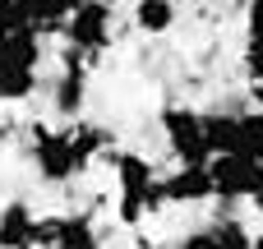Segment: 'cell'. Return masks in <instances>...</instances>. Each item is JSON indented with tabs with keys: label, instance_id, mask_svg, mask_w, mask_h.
Listing matches in <instances>:
<instances>
[{
	"label": "cell",
	"instance_id": "obj_1",
	"mask_svg": "<svg viewBox=\"0 0 263 249\" xmlns=\"http://www.w3.org/2000/svg\"><path fill=\"white\" fill-rule=\"evenodd\" d=\"M111 166H116V213L125 226H143L162 203V176L153 171V162L143 152H111Z\"/></svg>",
	"mask_w": 263,
	"mask_h": 249
},
{
	"label": "cell",
	"instance_id": "obj_2",
	"mask_svg": "<svg viewBox=\"0 0 263 249\" xmlns=\"http://www.w3.org/2000/svg\"><path fill=\"white\" fill-rule=\"evenodd\" d=\"M32 166L46 185H69L74 176L88 171V162L74 143V129H46V125L32 129Z\"/></svg>",
	"mask_w": 263,
	"mask_h": 249
},
{
	"label": "cell",
	"instance_id": "obj_3",
	"mask_svg": "<svg viewBox=\"0 0 263 249\" xmlns=\"http://www.w3.org/2000/svg\"><path fill=\"white\" fill-rule=\"evenodd\" d=\"M162 134H166V148L180 166H208L213 152H208V139H203V111L194 106H166L162 111Z\"/></svg>",
	"mask_w": 263,
	"mask_h": 249
},
{
	"label": "cell",
	"instance_id": "obj_4",
	"mask_svg": "<svg viewBox=\"0 0 263 249\" xmlns=\"http://www.w3.org/2000/svg\"><path fill=\"white\" fill-rule=\"evenodd\" d=\"M111 32H116V5H111V0H79L60 37H65L69 46L97 55V51L111 46Z\"/></svg>",
	"mask_w": 263,
	"mask_h": 249
},
{
	"label": "cell",
	"instance_id": "obj_5",
	"mask_svg": "<svg viewBox=\"0 0 263 249\" xmlns=\"http://www.w3.org/2000/svg\"><path fill=\"white\" fill-rule=\"evenodd\" d=\"M208 171H213V189H217L222 203H231V199H254L263 189V162H254V157L227 152V157H213Z\"/></svg>",
	"mask_w": 263,
	"mask_h": 249
},
{
	"label": "cell",
	"instance_id": "obj_6",
	"mask_svg": "<svg viewBox=\"0 0 263 249\" xmlns=\"http://www.w3.org/2000/svg\"><path fill=\"white\" fill-rule=\"evenodd\" d=\"M37 249H102V236L88 213L37 217Z\"/></svg>",
	"mask_w": 263,
	"mask_h": 249
},
{
	"label": "cell",
	"instance_id": "obj_7",
	"mask_svg": "<svg viewBox=\"0 0 263 249\" xmlns=\"http://www.w3.org/2000/svg\"><path fill=\"white\" fill-rule=\"evenodd\" d=\"M162 194H166V203H203V199H217L213 171L208 166H176L171 176H162Z\"/></svg>",
	"mask_w": 263,
	"mask_h": 249
},
{
	"label": "cell",
	"instance_id": "obj_8",
	"mask_svg": "<svg viewBox=\"0 0 263 249\" xmlns=\"http://www.w3.org/2000/svg\"><path fill=\"white\" fill-rule=\"evenodd\" d=\"M0 249H37V213L28 203L0 208Z\"/></svg>",
	"mask_w": 263,
	"mask_h": 249
},
{
	"label": "cell",
	"instance_id": "obj_9",
	"mask_svg": "<svg viewBox=\"0 0 263 249\" xmlns=\"http://www.w3.org/2000/svg\"><path fill=\"white\" fill-rule=\"evenodd\" d=\"M83 102H88V74L60 69V74L51 79V111L65 116V120H74V116L83 111Z\"/></svg>",
	"mask_w": 263,
	"mask_h": 249
},
{
	"label": "cell",
	"instance_id": "obj_10",
	"mask_svg": "<svg viewBox=\"0 0 263 249\" xmlns=\"http://www.w3.org/2000/svg\"><path fill=\"white\" fill-rule=\"evenodd\" d=\"M176 18H180L176 0H134V28L143 37H166L176 28Z\"/></svg>",
	"mask_w": 263,
	"mask_h": 249
},
{
	"label": "cell",
	"instance_id": "obj_11",
	"mask_svg": "<svg viewBox=\"0 0 263 249\" xmlns=\"http://www.w3.org/2000/svg\"><path fill=\"white\" fill-rule=\"evenodd\" d=\"M236 125H240V111H203V139L213 157L236 152Z\"/></svg>",
	"mask_w": 263,
	"mask_h": 249
},
{
	"label": "cell",
	"instance_id": "obj_12",
	"mask_svg": "<svg viewBox=\"0 0 263 249\" xmlns=\"http://www.w3.org/2000/svg\"><path fill=\"white\" fill-rule=\"evenodd\" d=\"M0 60H14V65L37 69V65H42V32H37V28L0 32Z\"/></svg>",
	"mask_w": 263,
	"mask_h": 249
},
{
	"label": "cell",
	"instance_id": "obj_13",
	"mask_svg": "<svg viewBox=\"0 0 263 249\" xmlns=\"http://www.w3.org/2000/svg\"><path fill=\"white\" fill-rule=\"evenodd\" d=\"M74 5H79V0H23L28 23H32L37 32H51V37H60V32H65V23H69Z\"/></svg>",
	"mask_w": 263,
	"mask_h": 249
},
{
	"label": "cell",
	"instance_id": "obj_14",
	"mask_svg": "<svg viewBox=\"0 0 263 249\" xmlns=\"http://www.w3.org/2000/svg\"><path fill=\"white\" fill-rule=\"evenodd\" d=\"M32 92H37V69L14 65V60H0V106H9V102H28Z\"/></svg>",
	"mask_w": 263,
	"mask_h": 249
},
{
	"label": "cell",
	"instance_id": "obj_15",
	"mask_svg": "<svg viewBox=\"0 0 263 249\" xmlns=\"http://www.w3.org/2000/svg\"><path fill=\"white\" fill-rule=\"evenodd\" d=\"M236 152L263 162V111H240V125H236Z\"/></svg>",
	"mask_w": 263,
	"mask_h": 249
},
{
	"label": "cell",
	"instance_id": "obj_16",
	"mask_svg": "<svg viewBox=\"0 0 263 249\" xmlns=\"http://www.w3.org/2000/svg\"><path fill=\"white\" fill-rule=\"evenodd\" d=\"M213 240H217V249H254V236L245 231V222H240V217H217Z\"/></svg>",
	"mask_w": 263,
	"mask_h": 249
},
{
	"label": "cell",
	"instance_id": "obj_17",
	"mask_svg": "<svg viewBox=\"0 0 263 249\" xmlns=\"http://www.w3.org/2000/svg\"><path fill=\"white\" fill-rule=\"evenodd\" d=\"M18 28H32L23 0H0V32H18Z\"/></svg>",
	"mask_w": 263,
	"mask_h": 249
},
{
	"label": "cell",
	"instance_id": "obj_18",
	"mask_svg": "<svg viewBox=\"0 0 263 249\" xmlns=\"http://www.w3.org/2000/svg\"><path fill=\"white\" fill-rule=\"evenodd\" d=\"M245 74L263 79V37H254V32H245Z\"/></svg>",
	"mask_w": 263,
	"mask_h": 249
},
{
	"label": "cell",
	"instance_id": "obj_19",
	"mask_svg": "<svg viewBox=\"0 0 263 249\" xmlns=\"http://www.w3.org/2000/svg\"><path fill=\"white\" fill-rule=\"evenodd\" d=\"M180 249H217V240H213V226H208V231H190V236L180 240Z\"/></svg>",
	"mask_w": 263,
	"mask_h": 249
},
{
	"label": "cell",
	"instance_id": "obj_20",
	"mask_svg": "<svg viewBox=\"0 0 263 249\" xmlns=\"http://www.w3.org/2000/svg\"><path fill=\"white\" fill-rule=\"evenodd\" d=\"M250 97H254V106L263 111V79H250Z\"/></svg>",
	"mask_w": 263,
	"mask_h": 249
},
{
	"label": "cell",
	"instance_id": "obj_21",
	"mask_svg": "<svg viewBox=\"0 0 263 249\" xmlns=\"http://www.w3.org/2000/svg\"><path fill=\"white\" fill-rule=\"evenodd\" d=\"M250 203H254V208H259V217H263V189H259V194H254V199H250Z\"/></svg>",
	"mask_w": 263,
	"mask_h": 249
},
{
	"label": "cell",
	"instance_id": "obj_22",
	"mask_svg": "<svg viewBox=\"0 0 263 249\" xmlns=\"http://www.w3.org/2000/svg\"><path fill=\"white\" fill-rule=\"evenodd\" d=\"M254 249H263V236H254Z\"/></svg>",
	"mask_w": 263,
	"mask_h": 249
},
{
	"label": "cell",
	"instance_id": "obj_23",
	"mask_svg": "<svg viewBox=\"0 0 263 249\" xmlns=\"http://www.w3.org/2000/svg\"><path fill=\"white\" fill-rule=\"evenodd\" d=\"M254 37H263V32H254Z\"/></svg>",
	"mask_w": 263,
	"mask_h": 249
}]
</instances>
